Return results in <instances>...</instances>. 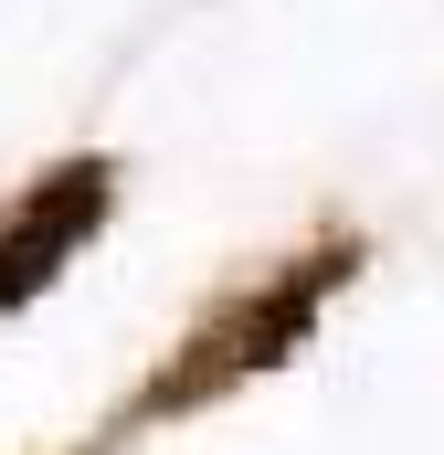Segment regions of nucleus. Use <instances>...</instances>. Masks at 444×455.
<instances>
[{
	"label": "nucleus",
	"instance_id": "f257e3e1",
	"mask_svg": "<svg viewBox=\"0 0 444 455\" xmlns=\"http://www.w3.org/2000/svg\"><path fill=\"white\" fill-rule=\"evenodd\" d=\"M96 212H107V170H96V159H75V170L11 191V202H0V307L32 297V286H43V275L96 233Z\"/></svg>",
	"mask_w": 444,
	"mask_h": 455
}]
</instances>
